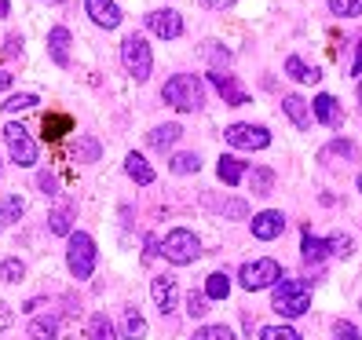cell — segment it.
<instances>
[{
  "instance_id": "cell-15",
  "label": "cell",
  "mask_w": 362,
  "mask_h": 340,
  "mask_svg": "<svg viewBox=\"0 0 362 340\" xmlns=\"http://www.w3.org/2000/svg\"><path fill=\"white\" fill-rule=\"evenodd\" d=\"M311 117L322 121L326 129H340V121H344V117H340V106H337L333 95H318V99L311 102Z\"/></svg>"
},
{
  "instance_id": "cell-12",
  "label": "cell",
  "mask_w": 362,
  "mask_h": 340,
  "mask_svg": "<svg viewBox=\"0 0 362 340\" xmlns=\"http://www.w3.org/2000/svg\"><path fill=\"white\" fill-rule=\"evenodd\" d=\"M209 81H212V88H216V92L223 95V102H227V106H245V102H249V95L238 88V81H234L230 74L212 70V74H209Z\"/></svg>"
},
{
  "instance_id": "cell-51",
  "label": "cell",
  "mask_w": 362,
  "mask_h": 340,
  "mask_svg": "<svg viewBox=\"0 0 362 340\" xmlns=\"http://www.w3.org/2000/svg\"><path fill=\"white\" fill-rule=\"evenodd\" d=\"M358 102H362V81H358Z\"/></svg>"
},
{
  "instance_id": "cell-37",
  "label": "cell",
  "mask_w": 362,
  "mask_h": 340,
  "mask_svg": "<svg viewBox=\"0 0 362 340\" xmlns=\"http://www.w3.org/2000/svg\"><path fill=\"white\" fill-rule=\"evenodd\" d=\"M351 249H355V242H351L348 235H333V238L326 242V252H329V257H351Z\"/></svg>"
},
{
  "instance_id": "cell-30",
  "label": "cell",
  "mask_w": 362,
  "mask_h": 340,
  "mask_svg": "<svg viewBox=\"0 0 362 340\" xmlns=\"http://www.w3.org/2000/svg\"><path fill=\"white\" fill-rule=\"evenodd\" d=\"M146 336V318L139 311H124V340H143Z\"/></svg>"
},
{
  "instance_id": "cell-17",
  "label": "cell",
  "mask_w": 362,
  "mask_h": 340,
  "mask_svg": "<svg viewBox=\"0 0 362 340\" xmlns=\"http://www.w3.org/2000/svg\"><path fill=\"white\" fill-rule=\"evenodd\" d=\"M216 176H220L227 187H238V183L245 180V161H242V158H230V154L220 158V161H216Z\"/></svg>"
},
{
  "instance_id": "cell-38",
  "label": "cell",
  "mask_w": 362,
  "mask_h": 340,
  "mask_svg": "<svg viewBox=\"0 0 362 340\" xmlns=\"http://www.w3.org/2000/svg\"><path fill=\"white\" fill-rule=\"evenodd\" d=\"M329 11L340 18H355L362 11V0H329Z\"/></svg>"
},
{
  "instance_id": "cell-45",
  "label": "cell",
  "mask_w": 362,
  "mask_h": 340,
  "mask_svg": "<svg viewBox=\"0 0 362 340\" xmlns=\"http://www.w3.org/2000/svg\"><path fill=\"white\" fill-rule=\"evenodd\" d=\"M11 318H15L11 307H8V304H0V329H8V326H11Z\"/></svg>"
},
{
  "instance_id": "cell-23",
  "label": "cell",
  "mask_w": 362,
  "mask_h": 340,
  "mask_svg": "<svg viewBox=\"0 0 362 340\" xmlns=\"http://www.w3.org/2000/svg\"><path fill=\"white\" fill-rule=\"evenodd\" d=\"M59 333V318L55 315H40L30 322V340H55Z\"/></svg>"
},
{
  "instance_id": "cell-22",
  "label": "cell",
  "mask_w": 362,
  "mask_h": 340,
  "mask_svg": "<svg viewBox=\"0 0 362 340\" xmlns=\"http://www.w3.org/2000/svg\"><path fill=\"white\" fill-rule=\"evenodd\" d=\"M205 300H227V293H230V279H227V271H212L209 279H205Z\"/></svg>"
},
{
  "instance_id": "cell-48",
  "label": "cell",
  "mask_w": 362,
  "mask_h": 340,
  "mask_svg": "<svg viewBox=\"0 0 362 340\" xmlns=\"http://www.w3.org/2000/svg\"><path fill=\"white\" fill-rule=\"evenodd\" d=\"M8 88H11V74L0 70V92H8Z\"/></svg>"
},
{
  "instance_id": "cell-46",
  "label": "cell",
  "mask_w": 362,
  "mask_h": 340,
  "mask_svg": "<svg viewBox=\"0 0 362 340\" xmlns=\"http://www.w3.org/2000/svg\"><path fill=\"white\" fill-rule=\"evenodd\" d=\"M158 257V238H146V252H143V260H154Z\"/></svg>"
},
{
  "instance_id": "cell-50",
  "label": "cell",
  "mask_w": 362,
  "mask_h": 340,
  "mask_svg": "<svg viewBox=\"0 0 362 340\" xmlns=\"http://www.w3.org/2000/svg\"><path fill=\"white\" fill-rule=\"evenodd\" d=\"M8 11H11V4H8V0H0V18H8Z\"/></svg>"
},
{
  "instance_id": "cell-41",
  "label": "cell",
  "mask_w": 362,
  "mask_h": 340,
  "mask_svg": "<svg viewBox=\"0 0 362 340\" xmlns=\"http://www.w3.org/2000/svg\"><path fill=\"white\" fill-rule=\"evenodd\" d=\"M337 340H358V329L351 322H337Z\"/></svg>"
},
{
  "instance_id": "cell-13",
  "label": "cell",
  "mask_w": 362,
  "mask_h": 340,
  "mask_svg": "<svg viewBox=\"0 0 362 340\" xmlns=\"http://www.w3.org/2000/svg\"><path fill=\"white\" fill-rule=\"evenodd\" d=\"M151 296H154V304L161 307V315L176 311V300H180V293H176V279H168V274H158V279L151 282Z\"/></svg>"
},
{
  "instance_id": "cell-4",
  "label": "cell",
  "mask_w": 362,
  "mask_h": 340,
  "mask_svg": "<svg viewBox=\"0 0 362 340\" xmlns=\"http://www.w3.org/2000/svg\"><path fill=\"white\" fill-rule=\"evenodd\" d=\"M161 257H165L168 264H176V267H187V264H194V260L202 257V242H198L194 230L176 227V230H168V235H165Z\"/></svg>"
},
{
  "instance_id": "cell-40",
  "label": "cell",
  "mask_w": 362,
  "mask_h": 340,
  "mask_svg": "<svg viewBox=\"0 0 362 340\" xmlns=\"http://www.w3.org/2000/svg\"><path fill=\"white\" fill-rule=\"evenodd\" d=\"M37 187H40V190H45V198H52V194H55V190H59V180H55L52 172H40V176H37Z\"/></svg>"
},
{
  "instance_id": "cell-16",
  "label": "cell",
  "mask_w": 362,
  "mask_h": 340,
  "mask_svg": "<svg viewBox=\"0 0 362 340\" xmlns=\"http://www.w3.org/2000/svg\"><path fill=\"white\" fill-rule=\"evenodd\" d=\"M282 110L289 114V121L296 124V129H311V121H315L311 117V102H304L300 95H286L282 99Z\"/></svg>"
},
{
  "instance_id": "cell-26",
  "label": "cell",
  "mask_w": 362,
  "mask_h": 340,
  "mask_svg": "<svg viewBox=\"0 0 362 340\" xmlns=\"http://www.w3.org/2000/svg\"><path fill=\"white\" fill-rule=\"evenodd\" d=\"M300 252H304V260L308 264H322L329 252H326V242H318L311 230H304V238H300Z\"/></svg>"
},
{
  "instance_id": "cell-11",
  "label": "cell",
  "mask_w": 362,
  "mask_h": 340,
  "mask_svg": "<svg viewBox=\"0 0 362 340\" xmlns=\"http://www.w3.org/2000/svg\"><path fill=\"white\" fill-rule=\"evenodd\" d=\"M84 8H88V18L103 30H117L121 26V8L114 0H84Z\"/></svg>"
},
{
  "instance_id": "cell-33",
  "label": "cell",
  "mask_w": 362,
  "mask_h": 340,
  "mask_svg": "<svg viewBox=\"0 0 362 340\" xmlns=\"http://www.w3.org/2000/svg\"><path fill=\"white\" fill-rule=\"evenodd\" d=\"M33 106H37V95L33 92H18V95H11L4 102V110L8 114H26V110H33Z\"/></svg>"
},
{
  "instance_id": "cell-19",
  "label": "cell",
  "mask_w": 362,
  "mask_h": 340,
  "mask_svg": "<svg viewBox=\"0 0 362 340\" xmlns=\"http://www.w3.org/2000/svg\"><path fill=\"white\" fill-rule=\"evenodd\" d=\"M124 172H129L139 187H151V183H154V168L146 165V161H143V154H136V151H132L129 158H124Z\"/></svg>"
},
{
  "instance_id": "cell-2",
  "label": "cell",
  "mask_w": 362,
  "mask_h": 340,
  "mask_svg": "<svg viewBox=\"0 0 362 340\" xmlns=\"http://www.w3.org/2000/svg\"><path fill=\"white\" fill-rule=\"evenodd\" d=\"M271 307L279 311L282 318H300L311 307V286L300 279H286V282H274L271 293Z\"/></svg>"
},
{
  "instance_id": "cell-42",
  "label": "cell",
  "mask_w": 362,
  "mask_h": 340,
  "mask_svg": "<svg viewBox=\"0 0 362 340\" xmlns=\"http://www.w3.org/2000/svg\"><path fill=\"white\" fill-rule=\"evenodd\" d=\"M209 59L216 62V66H220V62H223V66H227V62H230V52H223L220 45H209Z\"/></svg>"
},
{
  "instance_id": "cell-27",
  "label": "cell",
  "mask_w": 362,
  "mask_h": 340,
  "mask_svg": "<svg viewBox=\"0 0 362 340\" xmlns=\"http://www.w3.org/2000/svg\"><path fill=\"white\" fill-rule=\"evenodd\" d=\"M318 158H322L326 165H329L333 158H344V161H355V158H358V151H355V143H351V139H333V143H329V146H326V151L318 154Z\"/></svg>"
},
{
  "instance_id": "cell-25",
  "label": "cell",
  "mask_w": 362,
  "mask_h": 340,
  "mask_svg": "<svg viewBox=\"0 0 362 340\" xmlns=\"http://www.w3.org/2000/svg\"><path fill=\"white\" fill-rule=\"evenodd\" d=\"M48 227H52V235L70 238L74 235V209H55L52 216H48Z\"/></svg>"
},
{
  "instance_id": "cell-39",
  "label": "cell",
  "mask_w": 362,
  "mask_h": 340,
  "mask_svg": "<svg viewBox=\"0 0 362 340\" xmlns=\"http://www.w3.org/2000/svg\"><path fill=\"white\" fill-rule=\"evenodd\" d=\"M187 315H190V318H205V315H209L205 293H190V296H187Z\"/></svg>"
},
{
  "instance_id": "cell-53",
  "label": "cell",
  "mask_w": 362,
  "mask_h": 340,
  "mask_svg": "<svg viewBox=\"0 0 362 340\" xmlns=\"http://www.w3.org/2000/svg\"><path fill=\"white\" fill-rule=\"evenodd\" d=\"M52 4H62V0H52Z\"/></svg>"
},
{
  "instance_id": "cell-7",
  "label": "cell",
  "mask_w": 362,
  "mask_h": 340,
  "mask_svg": "<svg viewBox=\"0 0 362 340\" xmlns=\"http://www.w3.org/2000/svg\"><path fill=\"white\" fill-rule=\"evenodd\" d=\"M223 139L234 146V151H264L271 143V132L264 124H227Z\"/></svg>"
},
{
  "instance_id": "cell-54",
  "label": "cell",
  "mask_w": 362,
  "mask_h": 340,
  "mask_svg": "<svg viewBox=\"0 0 362 340\" xmlns=\"http://www.w3.org/2000/svg\"><path fill=\"white\" fill-rule=\"evenodd\" d=\"M358 307H362V300H358Z\"/></svg>"
},
{
  "instance_id": "cell-29",
  "label": "cell",
  "mask_w": 362,
  "mask_h": 340,
  "mask_svg": "<svg viewBox=\"0 0 362 340\" xmlns=\"http://www.w3.org/2000/svg\"><path fill=\"white\" fill-rule=\"evenodd\" d=\"M70 129H74V121H70L66 114H48V117H45V136H48V139L66 136Z\"/></svg>"
},
{
  "instance_id": "cell-31",
  "label": "cell",
  "mask_w": 362,
  "mask_h": 340,
  "mask_svg": "<svg viewBox=\"0 0 362 340\" xmlns=\"http://www.w3.org/2000/svg\"><path fill=\"white\" fill-rule=\"evenodd\" d=\"M18 216H23V198L8 194L4 201H0V227H4V223H18Z\"/></svg>"
},
{
  "instance_id": "cell-10",
  "label": "cell",
  "mask_w": 362,
  "mask_h": 340,
  "mask_svg": "<svg viewBox=\"0 0 362 340\" xmlns=\"http://www.w3.org/2000/svg\"><path fill=\"white\" fill-rule=\"evenodd\" d=\"M146 30L165 37V40H176L183 33V18L176 11H168V8L165 11H151V15H146Z\"/></svg>"
},
{
  "instance_id": "cell-32",
  "label": "cell",
  "mask_w": 362,
  "mask_h": 340,
  "mask_svg": "<svg viewBox=\"0 0 362 340\" xmlns=\"http://www.w3.org/2000/svg\"><path fill=\"white\" fill-rule=\"evenodd\" d=\"M0 279L11 282V286H18V282L26 279V264H23V260H15V257H8L4 264H0Z\"/></svg>"
},
{
  "instance_id": "cell-34",
  "label": "cell",
  "mask_w": 362,
  "mask_h": 340,
  "mask_svg": "<svg viewBox=\"0 0 362 340\" xmlns=\"http://www.w3.org/2000/svg\"><path fill=\"white\" fill-rule=\"evenodd\" d=\"M168 168H173L176 176H190V172H198V168H202V161H198V154H176Z\"/></svg>"
},
{
  "instance_id": "cell-5",
  "label": "cell",
  "mask_w": 362,
  "mask_h": 340,
  "mask_svg": "<svg viewBox=\"0 0 362 340\" xmlns=\"http://www.w3.org/2000/svg\"><path fill=\"white\" fill-rule=\"evenodd\" d=\"M121 62H124V70H129V77H136L139 84L151 77L154 70V55H151V45L132 33V37H124V45H121Z\"/></svg>"
},
{
  "instance_id": "cell-20",
  "label": "cell",
  "mask_w": 362,
  "mask_h": 340,
  "mask_svg": "<svg viewBox=\"0 0 362 340\" xmlns=\"http://www.w3.org/2000/svg\"><path fill=\"white\" fill-rule=\"evenodd\" d=\"M286 74H289L293 81H300V84H315V81H322V70H318V66H304L300 55H289V59H286Z\"/></svg>"
},
{
  "instance_id": "cell-44",
  "label": "cell",
  "mask_w": 362,
  "mask_h": 340,
  "mask_svg": "<svg viewBox=\"0 0 362 340\" xmlns=\"http://www.w3.org/2000/svg\"><path fill=\"white\" fill-rule=\"evenodd\" d=\"M205 8H212V11H223V8H230V4H238V0H202Z\"/></svg>"
},
{
  "instance_id": "cell-47",
  "label": "cell",
  "mask_w": 362,
  "mask_h": 340,
  "mask_svg": "<svg viewBox=\"0 0 362 340\" xmlns=\"http://www.w3.org/2000/svg\"><path fill=\"white\" fill-rule=\"evenodd\" d=\"M227 216H245V201H230L227 205Z\"/></svg>"
},
{
  "instance_id": "cell-24",
  "label": "cell",
  "mask_w": 362,
  "mask_h": 340,
  "mask_svg": "<svg viewBox=\"0 0 362 340\" xmlns=\"http://www.w3.org/2000/svg\"><path fill=\"white\" fill-rule=\"evenodd\" d=\"M249 183H252V198H267L271 187H274V172L267 165H257V168H252V176H249Z\"/></svg>"
},
{
  "instance_id": "cell-1",
  "label": "cell",
  "mask_w": 362,
  "mask_h": 340,
  "mask_svg": "<svg viewBox=\"0 0 362 340\" xmlns=\"http://www.w3.org/2000/svg\"><path fill=\"white\" fill-rule=\"evenodd\" d=\"M161 99L173 106V110H183V114H194L205 106V88H202V81L198 77H190V74H176L173 81H165V88H161Z\"/></svg>"
},
{
  "instance_id": "cell-3",
  "label": "cell",
  "mask_w": 362,
  "mask_h": 340,
  "mask_svg": "<svg viewBox=\"0 0 362 340\" xmlns=\"http://www.w3.org/2000/svg\"><path fill=\"white\" fill-rule=\"evenodd\" d=\"M66 267L77 282H88L92 271H95V242L92 235H84V230H74L66 238Z\"/></svg>"
},
{
  "instance_id": "cell-35",
  "label": "cell",
  "mask_w": 362,
  "mask_h": 340,
  "mask_svg": "<svg viewBox=\"0 0 362 340\" xmlns=\"http://www.w3.org/2000/svg\"><path fill=\"white\" fill-rule=\"evenodd\" d=\"M260 340H304L293 326H264L260 329Z\"/></svg>"
},
{
  "instance_id": "cell-6",
  "label": "cell",
  "mask_w": 362,
  "mask_h": 340,
  "mask_svg": "<svg viewBox=\"0 0 362 340\" xmlns=\"http://www.w3.org/2000/svg\"><path fill=\"white\" fill-rule=\"evenodd\" d=\"M238 282H242L249 293L267 289V286H274V282H282V264L271 260V257L249 260V264H242V271H238Z\"/></svg>"
},
{
  "instance_id": "cell-52",
  "label": "cell",
  "mask_w": 362,
  "mask_h": 340,
  "mask_svg": "<svg viewBox=\"0 0 362 340\" xmlns=\"http://www.w3.org/2000/svg\"><path fill=\"white\" fill-rule=\"evenodd\" d=\"M358 190H362V172H358Z\"/></svg>"
},
{
  "instance_id": "cell-18",
  "label": "cell",
  "mask_w": 362,
  "mask_h": 340,
  "mask_svg": "<svg viewBox=\"0 0 362 340\" xmlns=\"http://www.w3.org/2000/svg\"><path fill=\"white\" fill-rule=\"evenodd\" d=\"M99 154H103V146L92 136H77V143L70 146V158L77 165H92V161H99Z\"/></svg>"
},
{
  "instance_id": "cell-36",
  "label": "cell",
  "mask_w": 362,
  "mask_h": 340,
  "mask_svg": "<svg viewBox=\"0 0 362 340\" xmlns=\"http://www.w3.org/2000/svg\"><path fill=\"white\" fill-rule=\"evenodd\" d=\"M194 340H238V336L227 326H202V329H194Z\"/></svg>"
},
{
  "instance_id": "cell-28",
  "label": "cell",
  "mask_w": 362,
  "mask_h": 340,
  "mask_svg": "<svg viewBox=\"0 0 362 340\" xmlns=\"http://www.w3.org/2000/svg\"><path fill=\"white\" fill-rule=\"evenodd\" d=\"M88 340H117L114 326H110V318L106 315H92V322H88Z\"/></svg>"
},
{
  "instance_id": "cell-43",
  "label": "cell",
  "mask_w": 362,
  "mask_h": 340,
  "mask_svg": "<svg viewBox=\"0 0 362 340\" xmlns=\"http://www.w3.org/2000/svg\"><path fill=\"white\" fill-rule=\"evenodd\" d=\"M18 48H23V37H8V48H4V55H8V59H15V55H18Z\"/></svg>"
},
{
  "instance_id": "cell-14",
  "label": "cell",
  "mask_w": 362,
  "mask_h": 340,
  "mask_svg": "<svg viewBox=\"0 0 362 340\" xmlns=\"http://www.w3.org/2000/svg\"><path fill=\"white\" fill-rule=\"evenodd\" d=\"M48 55L55 66H70V30L66 26H55L48 33Z\"/></svg>"
},
{
  "instance_id": "cell-9",
  "label": "cell",
  "mask_w": 362,
  "mask_h": 340,
  "mask_svg": "<svg viewBox=\"0 0 362 340\" xmlns=\"http://www.w3.org/2000/svg\"><path fill=\"white\" fill-rule=\"evenodd\" d=\"M252 238H260V242H274V238H282V230H286V216L279 209H264L252 216Z\"/></svg>"
},
{
  "instance_id": "cell-21",
  "label": "cell",
  "mask_w": 362,
  "mask_h": 340,
  "mask_svg": "<svg viewBox=\"0 0 362 340\" xmlns=\"http://www.w3.org/2000/svg\"><path fill=\"white\" fill-rule=\"evenodd\" d=\"M183 136L180 124H158V129L146 136V143L154 146V151H168V146H176V139Z\"/></svg>"
},
{
  "instance_id": "cell-8",
  "label": "cell",
  "mask_w": 362,
  "mask_h": 340,
  "mask_svg": "<svg viewBox=\"0 0 362 340\" xmlns=\"http://www.w3.org/2000/svg\"><path fill=\"white\" fill-rule=\"evenodd\" d=\"M4 139H8V154L15 158V165H23V168L37 165V143H33V136L23 129V124H8Z\"/></svg>"
},
{
  "instance_id": "cell-49",
  "label": "cell",
  "mask_w": 362,
  "mask_h": 340,
  "mask_svg": "<svg viewBox=\"0 0 362 340\" xmlns=\"http://www.w3.org/2000/svg\"><path fill=\"white\" fill-rule=\"evenodd\" d=\"M355 77H362V45H358V55H355V70H351Z\"/></svg>"
}]
</instances>
